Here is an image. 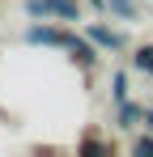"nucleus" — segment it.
Instances as JSON below:
<instances>
[{"label":"nucleus","instance_id":"nucleus-1","mask_svg":"<svg viewBox=\"0 0 153 157\" xmlns=\"http://www.w3.org/2000/svg\"><path fill=\"white\" fill-rule=\"evenodd\" d=\"M73 30H64V26H51L47 17H43V21H38V17H34V21H30V26H26V43H30V47H60V51H68V47H73Z\"/></svg>","mask_w":153,"mask_h":157},{"label":"nucleus","instance_id":"nucleus-2","mask_svg":"<svg viewBox=\"0 0 153 157\" xmlns=\"http://www.w3.org/2000/svg\"><path fill=\"white\" fill-rule=\"evenodd\" d=\"M30 17H47V21H81V4L76 0H26Z\"/></svg>","mask_w":153,"mask_h":157},{"label":"nucleus","instance_id":"nucleus-3","mask_svg":"<svg viewBox=\"0 0 153 157\" xmlns=\"http://www.w3.org/2000/svg\"><path fill=\"white\" fill-rule=\"evenodd\" d=\"M81 30H85V34H89V38L102 47V55H119V51L128 47L124 34H119V30H111V26H102V21H85Z\"/></svg>","mask_w":153,"mask_h":157},{"label":"nucleus","instance_id":"nucleus-4","mask_svg":"<svg viewBox=\"0 0 153 157\" xmlns=\"http://www.w3.org/2000/svg\"><path fill=\"white\" fill-rule=\"evenodd\" d=\"M98 55H102V47L89 38V34H85V30L76 34V38H73V47H68V59H73V64H81L85 72H89V68H98Z\"/></svg>","mask_w":153,"mask_h":157},{"label":"nucleus","instance_id":"nucleus-5","mask_svg":"<svg viewBox=\"0 0 153 157\" xmlns=\"http://www.w3.org/2000/svg\"><path fill=\"white\" fill-rule=\"evenodd\" d=\"M115 110H119V128H140L145 123V102H124Z\"/></svg>","mask_w":153,"mask_h":157},{"label":"nucleus","instance_id":"nucleus-6","mask_svg":"<svg viewBox=\"0 0 153 157\" xmlns=\"http://www.w3.org/2000/svg\"><path fill=\"white\" fill-rule=\"evenodd\" d=\"M106 13H111V17H119V21H136V17H140L136 0H106Z\"/></svg>","mask_w":153,"mask_h":157},{"label":"nucleus","instance_id":"nucleus-7","mask_svg":"<svg viewBox=\"0 0 153 157\" xmlns=\"http://www.w3.org/2000/svg\"><path fill=\"white\" fill-rule=\"evenodd\" d=\"M76 149H94V153H115V140H106L98 132H85L81 140H76Z\"/></svg>","mask_w":153,"mask_h":157},{"label":"nucleus","instance_id":"nucleus-8","mask_svg":"<svg viewBox=\"0 0 153 157\" xmlns=\"http://www.w3.org/2000/svg\"><path fill=\"white\" fill-rule=\"evenodd\" d=\"M132 68H136V72H145V77H153V43H149V47H136Z\"/></svg>","mask_w":153,"mask_h":157},{"label":"nucleus","instance_id":"nucleus-9","mask_svg":"<svg viewBox=\"0 0 153 157\" xmlns=\"http://www.w3.org/2000/svg\"><path fill=\"white\" fill-rule=\"evenodd\" d=\"M111 102L115 106L128 102V72H115V77H111Z\"/></svg>","mask_w":153,"mask_h":157},{"label":"nucleus","instance_id":"nucleus-10","mask_svg":"<svg viewBox=\"0 0 153 157\" xmlns=\"http://www.w3.org/2000/svg\"><path fill=\"white\" fill-rule=\"evenodd\" d=\"M132 153H153V132H149V128L132 140Z\"/></svg>","mask_w":153,"mask_h":157},{"label":"nucleus","instance_id":"nucleus-11","mask_svg":"<svg viewBox=\"0 0 153 157\" xmlns=\"http://www.w3.org/2000/svg\"><path fill=\"white\" fill-rule=\"evenodd\" d=\"M145 128L153 132V106H145Z\"/></svg>","mask_w":153,"mask_h":157},{"label":"nucleus","instance_id":"nucleus-12","mask_svg":"<svg viewBox=\"0 0 153 157\" xmlns=\"http://www.w3.org/2000/svg\"><path fill=\"white\" fill-rule=\"evenodd\" d=\"M85 4H94V9H106V0H85Z\"/></svg>","mask_w":153,"mask_h":157}]
</instances>
